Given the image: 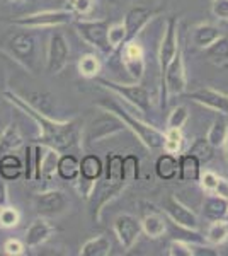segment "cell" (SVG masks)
Instances as JSON below:
<instances>
[{"mask_svg":"<svg viewBox=\"0 0 228 256\" xmlns=\"http://www.w3.org/2000/svg\"><path fill=\"white\" fill-rule=\"evenodd\" d=\"M7 102L14 104L19 111H22L26 116L32 120L36 126H38V138L36 142L55 148L58 152H68L70 148H80L84 146V138H82V132H84V122L80 118L73 120H55L46 114H41L38 110L29 106L17 92L5 90L3 92Z\"/></svg>","mask_w":228,"mask_h":256,"instance_id":"1","label":"cell"},{"mask_svg":"<svg viewBox=\"0 0 228 256\" xmlns=\"http://www.w3.org/2000/svg\"><path fill=\"white\" fill-rule=\"evenodd\" d=\"M2 48L9 53L12 60H15L29 74H38L43 67L41 58V44L34 30L20 28L19 31L10 32L2 43Z\"/></svg>","mask_w":228,"mask_h":256,"instance_id":"2","label":"cell"},{"mask_svg":"<svg viewBox=\"0 0 228 256\" xmlns=\"http://www.w3.org/2000/svg\"><path fill=\"white\" fill-rule=\"evenodd\" d=\"M99 108L111 111V113L118 114L119 118L124 122V125L128 126V130L133 132V135L140 142L143 144L148 150H159L164 146V132H160L159 128L152 123H147L142 118H136L130 111L123 108L121 102H118L114 98H104L97 102Z\"/></svg>","mask_w":228,"mask_h":256,"instance_id":"3","label":"cell"},{"mask_svg":"<svg viewBox=\"0 0 228 256\" xmlns=\"http://www.w3.org/2000/svg\"><path fill=\"white\" fill-rule=\"evenodd\" d=\"M73 28L77 30L78 36L90 44L92 48L97 50L99 53L106 56L113 55L114 50L111 48L109 41H107V31H109V20L106 19H73Z\"/></svg>","mask_w":228,"mask_h":256,"instance_id":"4","label":"cell"},{"mask_svg":"<svg viewBox=\"0 0 228 256\" xmlns=\"http://www.w3.org/2000/svg\"><path fill=\"white\" fill-rule=\"evenodd\" d=\"M124 130H128V126L124 125L123 120L119 118L118 114L104 110L99 116H95L92 122L84 128L82 138H84L87 144H97L111 137H116V135L123 134Z\"/></svg>","mask_w":228,"mask_h":256,"instance_id":"5","label":"cell"},{"mask_svg":"<svg viewBox=\"0 0 228 256\" xmlns=\"http://www.w3.org/2000/svg\"><path fill=\"white\" fill-rule=\"evenodd\" d=\"M97 84L101 86V88L111 90L114 96H119L121 99H124L128 104H131L142 114L150 113V108H152L150 94H148V89L140 84V82L121 84V82H114L109 79H97Z\"/></svg>","mask_w":228,"mask_h":256,"instance_id":"6","label":"cell"},{"mask_svg":"<svg viewBox=\"0 0 228 256\" xmlns=\"http://www.w3.org/2000/svg\"><path fill=\"white\" fill-rule=\"evenodd\" d=\"M162 86V106H167V96H181L186 92L188 88V76H186V65H184V53L182 48L177 50L176 56L169 64L164 77L160 79Z\"/></svg>","mask_w":228,"mask_h":256,"instance_id":"7","label":"cell"},{"mask_svg":"<svg viewBox=\"0 0 228 256\" xmlns=\"http://www.w3.org/2000/svg\"><path fill=\"white\" fill-rule=\"evenodd\" d=\"M75 16L67 9L56 10H39L32 14L20 16V18L10 19L9 22L17 28H29V30H48V28H60L65 24H72Z\"/></svg>","mask_w":228,"mask_h":256,"instance_id":"8","label":"cell"},{"mask_svg":"<svg viewBox=\"0 0 228 256\" xmlns=\"http://www.w3.org/2000/svg\"><path fill=\"white\" fill-rule=\"evenodd\" d=\"M70 58V46L65 34L61 31H53L49 36V43L46 48V55H44V67H46L48 74L56 76L61 70L68 65Z\"/></svg>","mask_w":228,"mask_h":256,"instance_id":"9","label":"cell"},{"mask_svg":"<svg viewBox=\"0 0 228 256\" xmlns=\"http://www.w3.org/2000/svg\"><path fill=\"white\" fill-rule=\"evenodd\" d=\"M113 229L124 251H130L138 242V239L143 232L142 220L136 216H133V214H126V212L116 216L113 222Z\"/></svg>","mask_w":228,"mask_h":256,"instance_id":"10","label":"cell"},{"mask_svg":"<svg viewBox=\"0 0 228 256\" xmlns=\"http://www.w3.org/2000/svg\"><path fill=\"white\" fill-rule=\"evenodd\" d=\"M68 198L61 190H46L34 196V210L41 217H58L68 210Z\"/></svg>","mask_w":228,"mask_h":256,"instance_id":"11","label":"cell"},{"mask_svg":"<svg viewBox=\"0 0 228 256\" xmlns=\"http://www.w3.org/2000/svg\"><path fill=\"white\" fill-rule=\"evenodd\" d=\"M181 48L179 44V20L176 16L167 19V26H165L164 38H162L160 48H159V68H160V79L164 77L165 70L169 64L176 56L177 50Z\"/></svg>","mask_w":228,"mask_h":256,"instance_id":"12","label":"cell"},{"mask_svg":"<svg viewBox=\"0 0 228 256\" xmlns=\"http://www.w3.org/2000/svg\"><path fill=\"white\" fill-rule=\"evenodd\" d=\"M162 210H164L165 216L171 218L174 224L182 227V229L196 232L198 227H200V217L196 216V212L191 210L188 205L182 204L177 196H174V195L167 196V200L164 202V208Z\"/></svg>","mask_w":228,"mask_h":256,"instance_id":"13","label":"cell"},{"mask_svg":"<svg viewBox=\"0 0 228 256\" xmlns=\"http://www.w3.org/2000/svg\"><path fill=\"white\" fill-rule=\"evenodd\" d=\"M121 60L124 70L133 82H140L145 76V52L138 41L131 40L121 46Z\"/></svg>","mask_w":228,"mask_h":256,"instance_id":"14","label":"cell"},{"mask_svg":"<svg viewBox=\"0 0 228 256\" xmlns=\"http://www.w3.org/2000/svg\"><path fill=\"white\" fill-rule=\"evenodd\" d=\"M188 98L196 104H201L211 111H217L220 114L228 116V94L215 88H200L188 94Z\"/></svg>","mask_w":228,"mask_h":256,"instance_id":"15","label":"cell"},{"mask_svg":"<svg viewBox=\"0 0 228 256\" xmlns=\"http://www.w3.org/2000/svg\"><path fill=\"white\" fill-rule=\"evenodd\" d=\"M155 16H157V10L150 9V7H145V6L131 7V9L126 12L124 20H123L124 28H126V43L135 40Z\"/></svg>","mask_w":228,"mask_h":256,"instance_id":"16","label":"cell"},{"mask_svg":"<svg viewBox=\"0 0 228 256\" xmlns=\"http://www.w3.org/2000/svg\"><path fill=\"white\" fill-rule=\"evenodd\" d=\"M53 232H55V227L49 224L46 217L39 216L27 227L26 236H24V244H26V248H31V250L32 248H38L41 244H44L53 236Z\"/></svg>","mask_w":228,"mask_h":256,"instance_id":"17","label":"cell"},{"mask_svg":"<svg viewBox=\"0 0 228 256\" xmlns=\"http://www.w3.org/2000/svg\"><path fill=\"white\" fill-rule=\"evenodd\" d=\"M228 210V198H223L217 193H206L203 200V216L210 222L223 220L227 217Z\"/></svg>","mask_w":228,"mask_h":256,"instance_id":"18","label":"cell"},{"mask_svg":"<svg viewBox=\"0 0 228 256\" xmlns=\"http://www.w3.org/2000/svg\"><path fill=\"white\" fill-rule=\"evenodd\" d=\"M24 137L20 134V128L17 123L12 120V122L0 132V156L3 154H12L17 148L22 147Z\"/></svg>","mask_w":228,"mask_h":256,"instance_id":"19","label":"cell"},{"mask_svg":"<svg viewBox=\"0 0 228 256\" xmlns=\"http://www.w3.org/2000/svg\"><path fill=\"white\" fill-rule=\"evenodd\" d=\"M20 96V94H19ZM29 106H32L34 110H38L41 114H46V116H53L55 113V96L48 90H31V92L20 96Z\"/></svg>","mask_w":228,"mask_h":256,"instance_id":"20","label":"cell"},{"mask_svg":"<svg viewBox=\"0 0 228 256\" xmlns=\"http://www.w3.org/2000/svg\"><path fill=\"white\" fill-rule=\"evenodd\" d=\"M142 229L148 238L159 239L167 230V220L164 217V210L153 208L148 214H145L142 218Z\"/></svg>","mask_w":228,"mask_h":256,"instance_id":"21","label":"cell"},{"mask_svg":"<svg viewBox=\"0 0 228 256\" xmlns=\"http://www.w3.org/2000/svg\"><path fill=\"white\" fill-rule=\"evenodd\" d=\"M201 166L200 159H196L193 154L184 152L179 156V180L184 183H196L201 178Z\"/></svg>","mask_w":228,"mask_h":256,"instance_id":"22","label":"cell"},{"mask_svg":"<svg viewBox=\"0 0 228 256\" xmlns=\"http://www.w3.org/2000/svg\"><path fill=\"white\" fill-rule=\"evenodd\" d=\"M220 36H223L222 30L211 22H201L193 28V43L201 50L208 48Z\"/></svg>","mask_w":228,"mask_h":256,"instance_id":"23","label":"cell"},{"mask_svg":"<svg viewBox=\"0 0 228 256\" xmlns=\"http://www.w3.org/2000/svg\"><path fill=\"white\" fill-rule=\"evenodd\" d=\"M155 172L162 181H172L179 174V159L174 154H162L155 160Z\"/></svg>","mask_w":228,"mask_h":256,"instance_id":"24","label":"cell"},{"mask_svg":"<svg viewBox=\"0 0 228 256\" xmlns=\"http://www.w3.org/2000/svg\"><path fill=\"white\" fill-rule=\"evenodd\" d=\"M113 244H111V239L104 236V234H99L95 238L87 239L84 244L80 246L78 254L80 256H109Z\"/></svg>","mask_w":228,"mask_h":256,"instance_id":"25","label":"cell"},{"mask_svg":"<svg viewBox=\"0 0 228 256\" xmlns=\"http://www.w3.org/2000/svg\"><path fill=\"white\" fill-rule=\"evenodd\" d=\"M203 52L210 64L217 65V67H225L228 65V36H220L215 43H211Z\"/></svg>","mask_w":228,"mask_h":256,"instance_id":"26","label":"cell"},{"mask_svg":"<svg viewBox=\"0 0 228 256\" xmlns=\"http://www.w3.org/2000/svg\"><path fill=\"white\" fill-rule=\"evenodd\" d=\"M22 174H24V164L14 152L12 154L0 156V178H3L5 181H14L19 180Z\"/></svg>","mask_w":228,"mask_h":256,"instance_id":"27","label":"cell"},{"mask_svg":"<svg viewBox=\"0 0 228 256\" xmlns=\"http://www.w3.org/2000/svg\"><path fill=\"white\" fill-rule=\"evenodd\" d=\"M56 174L61 178L63 181H75L80 176V160H78L73 154H67L58 158L56 164Z\"/></svg>","mask_w":228,"mask_h":256,"instance_id":"28","label":"cell"},{"mask_svg":"<svg viewBox=\"0 0 228 256\" xmlns=\"http://www.w3.org/2000/svg\"><path fill=\"white\" fill-rule=\"evenodd\" d=\"M104 169H106L104 180L107 181V183L119 184V186L128 188V184L124 183V180H123V156L114 154V152L107 154Z\"/></svg>","mask_w":228,"mask_h":256,"instance_id":"29","label":"cell"},{"mask_svg":"<svg viewBox=\"0 0 228 256\" xmlns=\"http://www.w3.org/2000/svg\"><path fill=\"white\" fill-rule=\"evenodd\" d=\"M104 174V164L99 156L87 154L80 160V176L90 181H99Z\"/></svg>","mask_w":228,"mask_h":256,"instance_id":"30","label":"cell"},{"mask_svg":"<svg viewBox=\"0 0 228 256\" xmlns=\"http://www.w3.org/2000/svg\"><path fill=\"white\" fill-rule=\"evenodd\" d=\"M227 134H228V116H225V114H220V116L211 123L206 138H208V142L215 148H220V147L225 146Z\"/></svg>","mask_w":228,"mask_h":256,"instance_id":"31","label":"cell"},{"mask_svg":"<svg viewBox=\"0 0 228 256\" xmlns=\"http://www.w3.org/2000/svg\"><path fill=\"white\" fill-rule=\"evenodd\" d=\"M78 74L85 79H97L99 74H101L102 64L99 60V56L95 53H85L78 60Z\"/></svg>","mask_w":228,"mask_h":256,"instance_id":"32","label":"cell"},{"mask_svg":"<svg viewBox=\"0 0 228 256\" xmlns=\"http://www.w3.org/2000/svg\"><path fill=\"white\" fill-rule=\"evenodd\" d=\"M58 158H60V152L48 146H43V154H41V180H51L55 176Z\"/></svg>","mask_w":228,"mask_h":256,"instance_id":"33","label":"cell"},{"mask_svg":"<svg viewBox=\"0 0 228 256\" xmlns=\"http://www.w3.org/2000/svg\"><path fill=\"white\" fill-rule=\"evenodd\" d=\"M206 242H210L211 246H222L223 242H227L228 239V220H215L211 222L208 230H206Z\"/></svg>","mask_w":228,"mask_h":256,"instance_id":"34","label":"cell"},{"mask_svg":"<svg viewBox=\"0 0 228 256\" xmlns=\"http://www.w3.org/2000/svg\"><path fill=\"white\" fill-rule=\"evenodd\" d=\"M186 152H189V154H193L196 159H200L201 164H206L213 159L215 147L208 142L206 137H198L193 144H191V147Z\"/></svg>","mask_w":228,"mask_h":256,"instance_id":"35","label":"cell"},{"mask_svg":"<svg viewBox=\"0 0 228 256\" xmlns=\"http://www.w3.org/2000/svg\"><path fill=\"white\" fill-rule=\"evenodd\" d=\"M182 146H184V135H182L181 130H177V128H167V132L164 134V148L165 152H169V154H179L182 150Z\"/></svg>","mask_w":228,"mask_h":256,"instance_id":"36","label":"cell"},{"mask_svg":"<svg viewBox=\"0 0 228 256\" xmlns=\"http://www.w3.org/2000/svg\"><path fill=\"white\" fill-rule=\"evenodd\" d=\"M140 176V159L135 154H128L123 158V180L130 186L135 181H138Z\"/></svg>","mask_w":228,"mask_h":256,"instance_id":"37","label":"cell"},{"mask_svg":"<svg viewBox=\"0 0 228 256\" xmlns=\"http://www.w3.org/2000/svg\"><path fill=\"white\" fill-rule=\"evenodd\" d=\"M107 41H109L111 48L119 50L126 43V28H124L123 22H113L109 26V31H107Z\"/></svg>","mask_w":228,"mask_h":256,"instance_id":"38","label":"cell"},{"mask_svg":"<svg viewBox=\"0 0 228 256\" xmlns=\"http://www.w3.org/2000/svg\"><path fill=\"white\" fill-rule=\"evenodd\" d=\"M19 222H20V212L17 208L10 207V205L0 207V227L12 229V227H17Z\"/></svg>","mask_w":228,"mask_h":256,"instance_id":"39","label":"cell"},{"mask_svg":"<svg viewBox=\"0 0 228 256\" xmlns=\"http://www.w3.org/2000/svg\"><path fill=\"white\" fill-rule=\"evenodd\" d=\"M65 4H67L65 9L72 12L75 18L77 16L78 18H85V16H89L92 12L95 0H67Z\"/></svg>","mask_w":228,"mask_h":256,"instance_id":"40","label":"cell"},{"mask_svg":"<svg viewBox=\"0 0 228 256\" xmlns=\"http://www.w3.org/2000/svg\"><path fill=\"white\" fill-rule=\"evenodd\" d=\"M188 118H189L188 108H186V106H176L167 118V128H177V130H181V128L186 125Z\"/></svg>","mask_w":228,"mask_h":256,"instance_id":"41","label":"cell"},{"mask_svg":"<svg viewBox=\"0 0 228 256\" xmlns=\"http://www.w3.org/2000/svg\"><path fill=\"white\" fill-rule=\"evenodd\" d=\"M193 246L194 242L184 241V239H174L167 248L169 256H193Z\"/></svg>","mask_w":228,"mask_h":256,"instance_id":"42","label":"cell"},{"mask_svg":"<svg viewBox=\"0 0 228 256\" xmlns=\"http://www.w3.org/2000/svg\"><path fill=\"white\" fill-rule=\"evenodd\" d=\"M218 174H215L213 171H205L201 172V178H200V183H201V188L205 190V193H215L217 190V184H218Z\"/></svg>","mask_w":228,"mask_h":256,"instance_id":"43","label":"cell"},{"mask_svg":"<svg viewBox=\"0 0 228 256\" xmlns=\"http://www.w3.org/2000/svg\"><path fill=\"white\" fill-rule=\"evenodd\" d=\"M3 253L7 256H20L26 253V244L19 239H7L3 242Z\"/></svg>","mask_w":228,"mask_h":256,"instance_id":"44","label":"cell"},{"mask_svg":"<svg viewBox=\"0 0 228 256\" xmlns=\"http://www.w3.org/2000/svg\"><path fill=\"white\" fill-rule=\"evenodd\" d=\"M211 14L220 20H228V0H211Z\"/></svg>","mask_w":228,"mask_h":256,"instance_id":"45","label":"cell"},{"mask_svg":"<svg viewBox=\"0 0 228 256\" xmlns=\"http://www.w3.org/2000/svg\"><path fill=\"white\" fill-rule=\"evenodd\" d=\"M24 178L27 181H34V154L32 147H26V158H24Z\"/></svg>","mask_w":228,"mask_h":256,"instance_id":"46","label":"cell"},{"mask_svg":"<svg viewBox=\"0 0 228 256\" xmlns=\"http://www.w3.org/2000/svg\"><path fill=\"white\" fill-rule=\"evenodd\" d=\"M220 253L213 250L211 246H203L201 242H194L193 246V256H218Z\"/></svg>","mask_w":228,"mask_h":256,"instance_id":"47","label":"cell"},{"mask_svg":"<svg viewBox=\"0 0 228 256\" xmlns=\"http://www.w3.org/2000/svg\"><path fill=\"white\" fill-rule=\"evenodd\" d=\"M10 122H12V118H10L9 111L5 110V102L0 101V132H2L7 125H9Z\"/></svg>","mask_w":228,"mask_h":256,"instance_id":"48","label":"cell"},{"mask_svg":"<svg viewBox=\"0 0 228 256\" xmlns=\"http://www.w3.org/2000/svg\"><path fill=\"white\" fill-rule=\"evenodd\" d=\"M9 204V188H7V181L0 180V207Z\"/></svg>","mask_w":228,"mask_h":256,"instance_id":"49","label":"cell"},{"mask_svg":"<svg viewBox=\"0 0 228 256\" xmlns=\"http://www.w3.org/2000/svg\"><path fill=\"white\" fill-rule=\"evenodd\" d=\"M215 193H217V195H220V196H223V198H228V180H225V178L220 176Z\"/></svg>","mask_w":228,"mask_h":256,"instance_id":"50","label":"cell"},{"mask_svg":"<svg viewBox=\"0 0 228 256\" xmlns=\"http://www.w3.org/2000/svg\"><path fill=\"white\" fill-rule=\"evenodd\" d=\"M225 150H227V162H228V134H227V140H225Z\"/></svg>","mask_w":228,"mask_h":256,"instance_id":"51","label":"cell"},{"mask_svg":"<svg viewBox=\"0 0 228 256\" xmlns=\"http://www.w3.org/2000/svg\"><path fill=\"white\" fill-rule=\"evenodd\" d=\"M7 2H20V0H7Z\"/></svg>","mask_w":228,"mask_h":256,"instance_id":"52","label":"cell"},{"mask_svg":"<svg viewBox=\"0 0 228 256\" xmlns=\"http://www.w3.org/2000/svg\"><path fill=\"white\" fill-rule=\"evenodd\" d=\"M225 220H228V210H227V217H225Z\"/></svg>","mask_w":228,"mask_h":256,"instance_id":"53","label":"cell"}]
</instances>
